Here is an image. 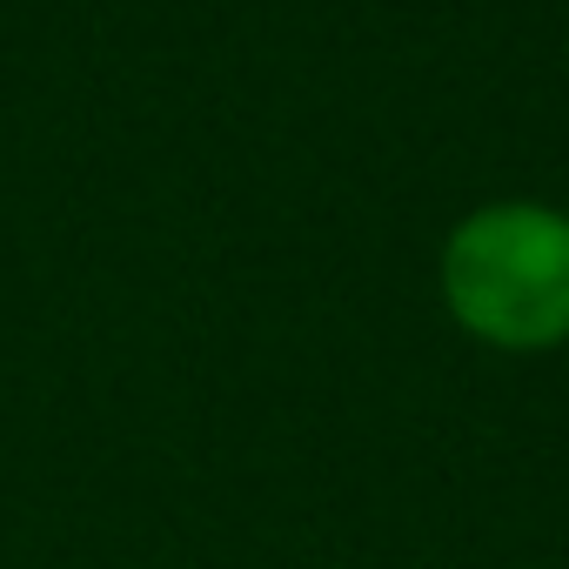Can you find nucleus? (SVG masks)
<instances>
[{"instance_id":"1","label":"nucleus","mask_w":569,"mask_h":569,"mask_svg":"<svg viewBox=\"0 0 569 569\" xmlns=\"http://www.w3.org/2000/svg\"><path fill=\"white\" fill-rule=\"evenodd\" d=\"M449 316L496 349H549L569 336V214L542 201H489L442 248Z\"/></svg>"}]
</instances>
